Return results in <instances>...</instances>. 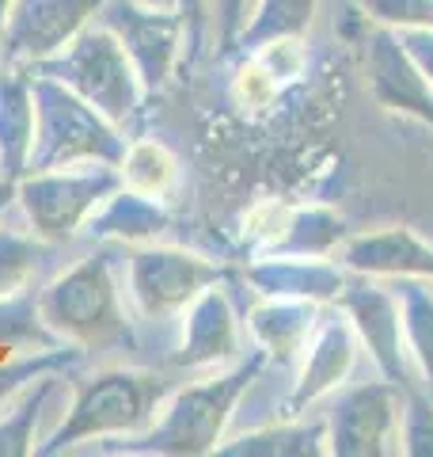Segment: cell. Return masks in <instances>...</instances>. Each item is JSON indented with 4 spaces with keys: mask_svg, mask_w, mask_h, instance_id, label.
I'll use <instances>...</instances> for the list:
<instances>
[{
    "mask_svg": "<svg viewBox=\"0 0 433 457\" xmlns=\"http://www.w3.org/2000/svg\"><path fill=\"white\" fill-rule=\"evenodd\" d=\"M243 286H251V294L263 297H300V302H320L331 305L339 302L346 270L335 255H251V263L243 267Z\"/></svg>",
    "mask_w": 433,
    "mask_h": 457,
    "instance_id": "obj_17",
    "label": "cell"
},
{
    "mask_svg": "<svg viewBox=\"0 0 433 457\" xmlns=\"http://www.w3.org/2000/svg\"><path fill=\"white\" fill-rule=\"evenodd\" d=\"M122 187L118 164H72L16 179V210L50 245H80L92 213Z\"/></svg>",
    "mask_w": 433,
    "mask_h": 457,
    "instance_id": "obj_7",
    "label": "cell"
},
{
    "mask_svg": "<svg viewBox=\"0 0 433 457\" xmlns=\"http://www.w3.org/2000/svg\"><path fill=\"white\" fill-rule=\"evenodd\" d=\"M92 366L88 354L72 343H57V347H38V351H12L0 362V404L12 400L20 389L46 374H77V370Z\"/></svg>",
    "mask_w": 433,
    "mask_h": 457,
    "instance_id": "obj_27",
    "label": "cell"
},
{
    "mask_svg": "<svg viewBox=\"0 0 433 457\" xmlns=\"http://www.w3.org/2000/svg\"><path fill=\"white\" fill-rule=\"evenodd\" d=\"M95 20L118 38V46L134 62L149 96L160 92L183 65L186 23L179 8H156V4H141V0H107Z\"/></svg>",
    "mask_w": 433,
    "mask_h": 457,
    "instance_id": "obj_10",
    "label": "cell"
},
{
    "mask_svg": "<svg viewBox=\"0 0 433 457\" xmlns=\"http://www.w3.org/2000/svg\"><path fill=\"white\" fill-rule=\"evenodd\" d=\"M315 12H320V0H255L248 23L243 31L236 35V54H251L266 42H278V38H305L315 23ZM228 57V62H233Z\"/></svg>",
    "mask_w": 433,
    "mask_h": 457,
    "instance_id": "obj_25",
    "label": "cell"
},
{
    "mask_svg": "<svg viewBox=\"0 0 433 457\" xmlns=\"http://www.w3.org/2000/svg\"><path fill=\"white\" fill-rule=\"evenodd\" d=\"M35 77V145L27 171L72 164H122L129 134L103 119L92 104L50 77ZM23 171V176H27Z\"/></svg>",
    "mask_w": 433,
    "mask_h": 457,
    "instance_id": "obj_6",
    "label": "cell"
},
{
    "mask_svg": "<svg viewBox=\"0 0 433 457\" xmlns=\"http://www.w3.org/2000/svg\"><path fill=\"white\" fill-rule=\"evenodd\" d=\"M12 206H16V183L0 176V218H4V213H8Z\"/></svg>",
    "mask_w": 433,
    "mask_h": 457,
    "instance_id": "obj_35",
    "label": "cell"
},
{
    "mask_svg": "<svg viewBox=\"0 0 433 457\" xmlns=\"http://www.w3.org/2000/svg\"><path fill=\"white\" fill-rule=\"evenodd\" d=\"M84 245L88 240H80V245H50L12 206L0 218V294L42 290Z\"/></svg>",
    "mask_w": 433,
    "mask_h": 457,
    "instance_id": "obj_19",
    "label": "cell"
},
{
    "mask_svg": "<svg viewBox=\"0 0 433 457\" xmlns=\"http://www.w3.org/2000/svg\"><path fill=\"white\" fill-rule=\"evenodd\" d=\"M122 278H126V297L134 305V317L144 332V343L152 347V336H156L160 366H164L171 343H176L183 309L201 290L225 282L228 270L216 260H209V255L164 245V240H149V245L122 248ZM149 362H152V354H149Z\"/></svg>",
    "mask_w": 433,
    "mask_h": 457,
    "instance_id": "obj_4",
    "label": "cell"
},
{
    "mask_svg": "<svg viewBox=\"0 0 433 457\" xmlns=\"http://www.w3.org/2000/svg\"><path fill=\"white\" fill-rule=\"evenodd\" d=\"M339 305L350 317L369 366L380 378L407 385V389L418 385L407 359V343H403V312H399V297L392 290V282L350 275L339 294Z\"/></svg>",
    "mask_w": 433,
    "mask_h": 457,
    "instance_id": "obj_11",
    "label": "cell"
},
{
    "mask_svg": "<svg viewBox=\"0 0 433 457\" xmlns=\"http://www.w3.org/2000/svg\"><path fill=\"white\" fill-rule=\"evenodd\" d=\"M403 46H407V54L418 62V69L426 73V80L433 84V31H399Z\"/></svg>",
    "mask_w": 433,
    "mask_h": 457,
    "instance_id": "obj_34",
    "label": "cell"
},
{
    "mask_svg": "<svg viewBox=\"0 0 433 457\" xmlns=\"http://www.w3.org/2000/svg\"><path fill=\"white\" fill-rule=\"evenodd\" d=\"M35 145V77L0 65V176L16 183Z\"/></svg>",
    "mask_w": 433,
    "mask_h": 457,
    "instance_id": "obj_21",
    "label": "cell"
},
{
    "mask_svg": "<svg viewBox=\"0 0 433 457\" xmlns=\"http://www.w3.org/2000/svg\"><path fill=\"white\" fill-rule=\"evenodd\" d=\"M72 374H46L0 404V457H31L65 420Z\"/></svg>",
    "mask_w": 433,
    "mask_h": 457,
    "instance_id": "obj_16",
    "label": "cell"
},
{
    "mask_svg": "<svg viewBox=\"0 0 433 457\" xmlns=\"http://www.w3.org/2000/svg\"><path fill=\"white\" fill-rule=\"evenodd\" d=\"M403 312V343L418 385L433 396V282L426 278H392Z\"/></svg>",
    "mask_w": 433,
    "mask_h": 457,
    "instance_id": "obj_24",
    "label": "cell"
},
{
    "mask_svg": "<svg viewBox=\"0 0 433 457\" xmlns=\"http://www.w3.org/2000/svg\"><path fill=\"white\" fill-rule=\"evenodd\" d=\"M141 4H156V8H176V0H141Z\"/></svg>",
    "mask_w": 433,
    "mask_h": 457,
    "instance_id": "obj_36",
    "label": "cell"
},
{
    "mask_svg": "<svg viewBox=\"0 0 433 457\" xmlns=\"http://www.w3.org/2000/svg\"><path fill=\"white\" fill-rule=\"evenodd\" d=\"M122 187L141 191L149 198H167L179 183V161L164 141L156 137H129L126 156H122Z\"/></svg>",
    "mask_w": 433,
    "mask_h": 457,
    "instance_id": "obj_26",
    "label": "cell"
},
{
    "mask_svg": "<svg viewBox=\"0 0 433 457\" xmlns=\"http://www.w3.org/2000/svg\"><path fill=\"white\" fill-rule=\"evenodd\" d=\"M357 12L392 31H433V0H354Z\"/></svg>",
    "mask_w": 433,
    "mask_h": 457,
    "instance_id": "obj_31",
    "label": "cell"
},
{
    "mask_svg": "<svg viewBox=\"0 0 433 457\" xmlns=\"http://www.w3.org/2000/svg\"><path fill=\"white\" fill-rule=\"evenodd\" d=\"M179 16L186 23V54H183V65H194L201 57V46L209 38V0H176Z\"/></svg>",
    "mask_w": 433,
    "mask_h": 457,
    "instance_id": "obj_33",
    "label": "cell"
},
{
    "mask_svg": "<svg viewBox=\"0 0 433 457\" xmlns=\"http://www.w3.org/2000/svg\"><path fill=\"white\" fill-rule=\"evenodd\" d=\"M346 237H350V228L331 206H285L278 237L263 255H320L323 260V255H335L342 248Z\"/></svg>",
    "mask_w": 433,
    "mask_h": 457,
    "instance_id": "obj_23",
    "label": "cell"
},
{
    "mask_svg": "<svg viewBox=\"0 0 433 457\" xmlns=\"http://www.w3.org/2000/svg\"><path fill=\"white\" fill-rule=\"evenodd\" d=\"M12 4H16V0H0V27H4V16H8Z\"/></svg>",
    "mask_w": 433,
    "mask_h": 457,
    "instance_id": "obj_37",
    "label": "cell"
},
{
    "mask_svg": "<svg viewBox=\"0 0 433 457\" xmlns=\"http://www.w3.org/2000/svg\"><path fill=\"white\" fill-rule=\"evenodd\" d=\"M171 228V213L164 198H149L141 191L118 187L103 206L92 213L84 240H114V245H149V240H164Z\"/></svg>",
    "mask_w": 433,
    "mask_h": 457,
    "instance_id": "obj_22",
    "label": "cell"
},
{
    "mask_svg": "<svg viewBox=\"0 0 433 457\" xmlns=\"http://www.w3.org/2000/svg\"><path fill=\"white\" fill-rule=\"evenodd\" d=\"M107 0H16L0 27V65L31 69L69 46Z\"/></svg>",
    "mask_w": 433,
    "mask_h": 457,
    "instance_id": "obj_12",
    "label": "cell"
},
{
    "mask_svg": "<svg viewBox=\"0 0 433 457\" xmlns=\"http://www.w3.org/2000/svg\"><path fill=\"white\" fill-rule=\"evenodd\" d=\"M228 92H233L236 107H243V111H263L285 88H282V80L274 77L255 54H236L233 57V84H228Z\"/></svg>",
    "mask_w": 433,
    "mask_h": 457,
    "instance_id": "obj_29",
    "label": "cell"
},
{
    "mask_svg": "<svg viewBox=\"0 0 433 457\" xmlns=\"http://www.w3.org/2000/svg\"><path fill=\"white\" fill-rule=\"evenodd\" d=\"M361 354L365 351H361V339L354 332L350 317L342 312V305L339 302L323 305L320 320H315V332L297 362L293 389H289V404H285L289 416H308L331 393H339L357 374Z\"/></svg>",
    "mask_w": 433,
    "mask_h": 457,
    "instance_id": "obj_13",
    "label": "cell"
},
{
    "mask_svg": "<svg viewBox=\"0 0 433 457\" xmlns=\"http://www.w3.org/2000/svg\"><path fill=\"white\" fill-rule=\"evenodd\" d=\"M46 317L38 305V290H16L0 294V347L4 351H38V347H57Z\"/></svg>",
    "mask_w": 433,
    "mask_h": 457,
    "instance_id": "obj_28",
    "label": "cell"
},
{
    "mask_svg": "<svg viewBox=\"0 0 433 457\" xmlns=\"http://www.w3.org/2000/svg\"><path fill=\"white\" fill-rule=\"evenodd\" d=\"M31 73L65 84L69 92H77L84 104H92L103 119H110L122 134L137 137L149 92H144L134 62H129L126 50L118 46V38H114L99 20H92L53 57L38 62Z\"/></svg>",
    "mask_w": 433,
    "mask_h": 457,
    "instance_id": "obj_5",
    "label": "cell"
},
{
    "mask_svg": "<svg viewBox=\"0 0 433 457\" xmlns=\"http://www.w3.org/2000/svg\"><path fill=\"white\" fill-rule=\"evenodd\" d=\"M399 453L433 457V396L422 385H411L399 420Z\"/></svg>",
    "mask_w": 433,
    "mask_h": 457,
    "instance_id": "obj_30",
    "label": "cell"
},
{
    "mask_svg": "<svg viewBox=\"0 0 433 457\" xmlns=\"http://www.w3.org/2000/svg\"><path fill=\"white\" fill-rule=\"evenodd\" d=\"M255 8V0H209V35L216 46V62H228L236 46V35L243 31Z\"/></svg>",
    "mask_w": 433,
    "mask_h": 457,
    "instance_id": "obj_32",
    "label": "cell"
},
{
    "mask_svg": "<svg viewBox=\"0 0 433 457\" xmlns=\"http://www.w3.org/2000/svg\"><path fill=\"white\" fill-rule=\"evenodd\" d=\"M266 366V354L251 343V351L240 362L213 370V374H194L176 385V393L164 400L156 416L141 435L95 442L84 453L103 457H201L216 453L225 442L233 416L240 408L243 393L251 389L258 370Z\"/></svg>",
    "mask_w": 433,
    "mask_h": 457,
    "instance_id": "obj_3",
    "label": "cell"
},
{
    "mask_svg": "<svg viewBox=\"0 0 433 457\" xmlns=\"http://www.w3.org/2000/svg\"><path fill=\"white\" fill-rule=\"evenodd\" d=\"M248 351H251V339H248V328H243V309L236 305V294L225 278L209 286V290H201L183 309L176 343H171L164 366L194 378V374H213V370L233 366Z\"/></svg>",
    "mask_w": 433,
    "mask_h": 457,
    "instance_id": "obj_9",
    "label": "cell"
},
{
    "mask_svg": "<svg viewBox=\"0 0 433 457\" xmlns=\"http://www.w3.org/2000/svg\"><path fill=\"white\" fill-rule=\"evenodd\" d=\"M365 69H369V88L388 111L411 114L433 130V84L418 69V62L403 46L399 31L392 27L369 23L365 38Z\"/></svg>",
    "mask_w": 433,
    "mask_h": 457,
    "instance_id": "obj_14",
    "label": "cell"
},
{
    "mask_svg": "<svg viewBox=\"0 0 433 457\" xmlns=\"http://www.w3.org/2000/svg\"><path fill=\"white\" fill-rule=\"evenodd\" d=\"M186 374L152 362H92L72 374L65 420L42 442L38 457L84 453L95 442L141 435Z\"/></svg>",
    "mask_w": 433,
    "mask_h": 457,
    "instance_id": "obj_2",
    "label": "cell"
},
{
    "mask_svg": "<svg viewBox=\"0 0 433 457\" xmlns=\"http://www.w3.org/2000/svg\"><path fill=\"white\" fill-rule=\"evenodd\" d=\"M221 457H323L327 453V423L323 416H282L270 423H258L251 431L228 435Z\"/></svg>",
    "mask_w": 433,
    "mask_h": 457,
    "instance_id": "obj_20",
    "label": "cell"
},
{
    "mask_svg": "<svg viewBox=\"0 0 433 457\" xmlns=\"http://www.w3.org/2000/svg\"><path fill=\"white\" fill-rule=\"evenodd\" d=\"M122 248L114 240H88L38 290L50 332L80 347L88 362H149V343L126 297Z\"/></svg>",
    "mask_w": 433,
    "mask_h": 457,
    "instance_id": "obj_1",
    "label": "cell"
},
{
    "mask_svg": "<svg viewBox=\"0 0 433 457\" xmlns=\"http://www.w3.org/2000/svg\"><path fill=\"white\" fill-rule=\"evenodd\" d=\"M407 385H396L372 370V378L346 381L315 411L327 423L331 457H396L399 453V420Z\"/></svg>",
    "mask_w": 433,
    "mask_h": 457,
    "instance_id": "obj_8",
    "label": "cell"
},
{
    "mask_svg": "<svg viewBox=\"0 0 433 457\" xmlns=\"http://www.w3.org/2000/svg\"><path fill=\"white\" fill-rule=\"evenodd\" d=\"M320 312H323L320 302L255 294V302L243 309V328H248V339L266 354V362L285 366L297 374V362H300V354H305L308 339L315 332Z\"/></svg>",
    "mask_w": 433,
    "mask_h": 457,
    "instance_id": "obj_18",
    "label": "cell"
},
{
    "mask_svg": "<svg viewBox=\"0 0 433 457\" xmlns=\"http://www.w3.org/2000/svg\"><path fill=\"white\" fill-rule=\"evenodd\" d=\"M335 260L350 275L365 278H426L433 282V245L414 228H372V233H350L335 252Z\"/></svg>",
    "mask_w": 433,
    "mask_h": 457,
    "instance_id": "obj_15",
    "label": "cell"
}]
</instances>
